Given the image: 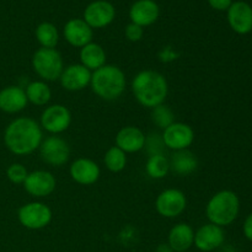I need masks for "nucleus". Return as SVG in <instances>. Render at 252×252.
<instances>
[{
	"label": "nucleus",
	"mask_w": 252,
	"mask_h": 252,
	"mask_svg": "<svg viewBox=\"0 0 252 252\" xmlns=\"http://www.w3.org/2000/svg\"><path fill=\"white\" fill-rule=\"evenodd\" d=\"M4 143L12 154L29 155L41 145L42 130L32 118H16L5 129Z\"/></svg>",
	"instance_id": "obj_1"
},
{
	"label": "nucleus",
	"mask_w": 252,
	"mask_h": 252,
	"mask_svg": "<svg viewBox=\"0 0 252 252\" xmlns=\"http://www.w3.org/2000/svg\"><path fill=\"white\" fill-rule=\"evenodd\" d=\"M132 90L138 102L144 107L154 108L162 105L169 93L164 75L154 70H143L134 76Z\"/></svg>",
	"instance_id": "obj_2"
},
{
	"label": "nucleus",
	"mask_w": 252,
	"mask_h": 252,
	"mask_svg": "<svg viewBox=\"0 0 252 252\" xmlns=\"http://www.w3.org/2000/svg\"><path fill=\"white\" fill-rule=\"evenodd\" d=\"M90 84L98 97L112 101L125 93L126 75L118 66L105 64L91 74Z\"/></svg>",
	"instance_id": "obj_3"
},
{
	"label": "nucleus",
	"mask_w": 252,
	"mask_h": 252,
	"mask_svg": "<svg viewBox=\"0 0 252 252\" xmlns=\"http://www.w3.org/2000/svg\"><path fill=\"white\" fill-rule=\"evenodd\" d=\"M240 201L236 193L229 189L218 192L209 199L206 208L207 218L212 224L218 226L230 225L238 218Z\"/></svg>",
	"instance_id": "obj_4"
},
{
	"label": "nucleus",
	"mask_w": 252,
	"mask_h": 252,
	"mask_svg": "<svg viewBox=\"0 0 252 252\" xmlns=\"http://www.w3.org/2000/svg\"><path fill=\"white\" fill-rule=\"evenodd\" d=\"M32 66L37 75L46 81H56L64 70L63 58L54 48H39L32 57Z\"/></svg>",
	"instance_id": "obj_5"
},
{
	"label": "nucleus",
	"mask_w": 252,
	"mask_h": 252,
	"mask_svg": "<svg viewBox=\"0 0 252 252\" xmlns=\"http://www.w3.org/2000/svg\"><path fill=\"white\" fill-rule=\"evenodd\" d=\"M17 218L22 226L31 230L43 229L51 223L52 211L48 206L41 202H31L24 204L19 209Z\"/></svg>",
	"instance_id": "obj_6"
},
{
	"label": "nucleus",
	"mask_w": 252,
	"mask_h": 252,
	"mask_svg": "<svg viewBox=\"0 0 252 252\" xmlns=\"http://www.w3.org/2000/svg\"><path fill=\"white\" fill-rule=\"evenodd\" d=\"M186 204L187 199L184 192L175 189L162 191L155 202L158 213L165 218H176L181 216L186 209Z\"/></svg>",
	"instance_id": "obj_7"
},
{
	"label": "nucleus",
	"mask_w": 252,
	"mask_h": 252,
	"mask_svg": "<svg viewBox=\"0 0 252 252\" xmlns=\"http://www.w3.org/2000/svg\"><path fill=\"white\" fill-rule=\"evenodd\" d=\"M161 137L165 147L177 152L189 149L191 147L194 140V132L186 123L174 122L171 126L165 128Z\"/></svg>",
	"instance_id": "obj_8"
},
{
	"label": "nucleus",
	"mask_w": 252,
	"mask_h": 252,
	"mask_svg": "<svg viewBox=\"0 0 252 252\" xmlns=\"http://www.w3.org/2000/svg\"><path fill=\"white\" fill-rule=\"evenodd\" d=\"M39 152H41L43 161L52 166L64 165L69 160V155H70L68 143L56 135L43 140L39 145Z\"/></svg>",
	"instance_id": "obj_9"
},
{
	"label": "nucleus",
	"mask_w": 252,
	"mask_h": 252,
	"mask_svg": "<svg viewBox=\"0 0 252 252\" xmlns=\"http://www.w3.org/2000/svg\"><path fill=\"white\" fill-rule=\"evenodd\" d=\"M71 122L70 111L63 105H52L43 111L41 125L47 132L59 134L69 128Z\"/></svg>",
	"instance_id": "obj_10"
},
{
	"label": "nucleus",
	"mask_w": 252,
	"mask_h": 252,
	"mask_svg": "<svg viewBox=\"0 0 252 252\" xmlns=\"http://www.w3.org/2000/svg\"><path fill=\"white\" fill-rule=\"evenodd\" d=\"M115 7L112 4L103 0L94 1L89 5L84 12V21L91 27V29H102L107 26L115 19Z\"/></svg>",
	"instance_id": "obj_11"
},
{
	"label": "nucleus",
	"mask_w": 252,
	"mask_h": 252,
	"mask_svg": "<svg viewBox=\"0 0 252 252\" xmlns=\"http://www.w3.org/2000/svg\"><path fill=\"white\" fill-rule=\"evenodd\" d=\"M56 179L48 171L38 170L30 172L24 182V187L27 193L33 197H47L56 189Z\"/></svg>",
	"instance_id": "obj_12"
},
{
	"label": "nucleus",
	"mask_w": 252,
	"mask_h": 252,
	"mask_svg": "<svg viewBox=\"0 0 252 252\" xmlns=\"http://www.w3.org/2000/svg\"><path fill=\"white\" fill-rule=\"evenodd\" d=\"M228 21L239 34H246L252 30V7L245 1H236L228 9Z\"/></svg>",
	"instance_id": "obj_13"
},
{
	"label": "nucleus",
	"mask_w": 252,
	"mask_h": 252,
	"mask_svg": "<svg viewBox=\"0 0 252 252\" xmlns=\"http://www.w3.org/2000/svg\"><path fill=\"white\" fill-rule=\"evenodd\" d=\"M224 239V231L221 226L214 225V224H206V225L201 226L194 234V245L198 250L203 252H211L219 246L223 245Z\"/></svg>",
	"instance_id": "obj_14"
},
{
	"label": "nucleus",
	"mask_w": 252,
	"mask_h": 252,
	"mask_svg": "<svg viewBox=\"0 0 252 252\" xmlns=\"http://www.w3.org/2000/svg\"><path fill=\"white\" fill-rule=\"evenodd\" d=\"M59 80L65 90L80 91L90 84L91 71L83 64H71L64 69Z\"/></svg>",
	"instance_id": "obj_15"
},
{
	"label": "nucleus",
	"mask_w": 252,
	"mask_h": 252,
	"mask_svg": "<svg viewBox=\"0 0 252 252\" xmlns=\"http://www.w3.org/2000/svg\"><path fill=\"white\" fill-rule=\"evenodd\" d=\"M70 176L76 184L90 186L95 184L100 177V167L93 160L80 158L71 164Z\"/></svg>",
	"instance_id": "obj_16"
},
{
	"label": "nucleus",
	"mask_w": 252,
	"mask_h": 252,
	"mask_svg": "<svg viewBox=\"0 0 252 252\" xmlns=\"http://www.w3.org/2000/svg\"><path fill=\"white\" fill-rule=\"evenodd\" d=\"M64 37L66 42L73 47L83 48L86 44L91 43L93 30L81 19H73L66 22L64 26Z\"/></svg>",
	"instance_id": "obj_17"
},
{
	"label": "nucleus",
	"mask_w": 252,
	"mask_h": 252,
	"mask_svg": "<svg viewBox=\"0 0 252 252\" xmlns=\"http://www.w3.org/2000/svg\"><path fill=\"white\" fill-rule=\"evenodd\" d=\"M147 137L144 133L137 127L128 126L123 127L116 135V147L127 154V153H137L145 147Z\"/></svg>",
	"instance_id": "obj_18"
},
{
	"label": "nucleus",
	"mask_w": 252,
	"mask_h": 252,
	"mask_svg": "<svg viewBox=\"0 0 252 252\" xmlns=\"http://www.w3.org/2000/svg\"><path fill=\"white\" fill-rule=\"evenodd\" d=\"M26 93L20 86H7L0 91V110L6 113H17L27 106Z\"/></svg>",
	"instance_id": "obj_19"
},
{
	"label": "nucleus",
	"mask_w": 252,
	"mask_h": 252,
	"mask_svg": "<svg viewBox=\"0 0 252 252\" xmlns=\"http://www.w3.org/2000/svg\"><path fill=\"white\" fill-rule=\"evenodd\" d=\"M129 16L132 24L149 26L159 17V6L153 0H139L130 7Z\"/></svg>",
	"instance_id": "obj_20"
},
{
	"label": "nucleus",
	"mask_w": 252,
	"mask_h": 252,
	"mask_svg": "<svg viewBox=\"0 0 252 252\" xmlns=\"http://www.w3.org/2000/svg\"><path fill=\"white\" fill-rule=\"evenodd\" d=\"M193 243L194 231L189 224L180 223L170 230L169 246L174 252H186Z\"/></svg>",
	"instance_id": "obj_21"
},
{
	"label": "nucleus",
	"mask_w": 252,
	"mask_h": 252,
	"mask_svg": "<svg viewBox=\"0 0 252 252\" xmlns=\"http://www.w3.org/2000/svg\"><path fill=\"white\" fill-rule=\"evenodd\" d=\"M169 162L170 170L181 176L192 174L198 166V160H197L196 155L189 152V149L175 152Z\"/></svg>",
	"instance_id": "obj_22"
},
{
	"label": "nucleus",
	"mask_w": 252,
	"mask_h": 252,
	"mask_svg": "<svg viewBox=\"0 0 252 252\" xmlns=\"http://www.w3.org/2000/svg\"><path fill=\"white\" fill-rule=\"evenodd\" d=\"M80 61L89 70H97L106 64V53L97 43H89L80 51Z\"/></svg>",
	"instance_id": "obj_23"
},
{
	"label": "nucleus",
	"mask_w": 252,
	"mask_h": 252,
	"mask_svg": "<svg viewBox=\"0 0 252 252\" xmlns=\"http://www.w3.org/2000/svg\"><path fill=\"white\" fill-rule=\"evenodd\" d=\"M27 101L36 106H44L51 100V89L44 81H32L27 85L26 90Z\"/></svg>",
	"instance_id": "obj_24"
},
{
	"label": "nucleus",
	"mask_w": 252,
	"mask_h": 252,
	"mask_svg": "<svg viewBox=\"0 0 252 252\" xmlns=\"http://www.w3.org/2000/svg\"><path fill=\"white\" fill-rule=\"evenodd\" d=\"M145 170H147V174L152 179H164L167 175V172L170 171L169 159L164 154L150 155L147 161V165H145Z\"/></svg>",
	"instance_id": "obj_25"
},
{
	"label": "nucleus",
	"mask_w": 252,
	"mask_h": 252,
	"mask_svg": "<svg viewBox=\"0 0 252 252\" xmlns=\"http://www.w3.org/2000/svg\"><path fill=\"white\" fill-rule=\"evenodd\" d=\"M36 37L42 48H54L59 41L57 27L49 22H42L37 26Z\"/></svg>",
	"instance_id": "obj_26"
},
{
	"label": "nucleus",
	"mask_w": 252,
	"mask_h": 252,
	"mask_svg": "<svg viewBox=\"0 0 252 252\" xmlns=\"http://www.w3.org/2000/svg\"><path fill=\"white\" fill-rule=\"evenodd\" d=\"M103 161L111 172H121L127 164V157H126V153L120 148L112 147L106 152Z\"/></svg>",
	"instance_id": "obj_27"
},
{
	"label": "nucleus",
	"mask_w": 252,
	"mask_h": 252,
	"mask_svg": "<svg viewBox=\"0 0 252 252\" xmlns=\"http://www.w3.org/2000/svg\"><path fill=\"white\" fill-rule=\"evenodd\" d=\"M152 120L154 122V125H157L159 128L165 129V128H167L175 122V116L167 106L159 105L153 108Z\"/></svg>",
	"instance_id": "obj_28"
},
{
	"label": "nucleus",
	"mask_w": 252,
	"mask_h": 252,
	"mask_svg": "<svg viewBox=\"0 0 252 252\" xmlns=\"http://www.w3.org/2000/svg\"><path fill=\"white\" fill-rule=\"evenodd\" d=\"M27 175H29V172H27L26 167L21 164H17V162L10 165L6 170L7 179H9L10 182L15 185H24Z\"/></svg>",
	"instance_id": "obj_29"
},
{
	"label": "nucleus",
	"mask_w": 252,
	"mask_h": 252,
	"mask_svg": "<svg viewBox=\"0 0 252 252\" xmlns=\"http://www.w3.org/2000/svg\"><path fill=\"white\" fill-rule=\"evenodd\" d=\"M143 33H144L143 32V27L139 26V25L129 24L126 27V37L132 42L140 41L143 37Z\"/></svg>",
	"instance_id": "obj_30"
},
{
	"label": "nucleus",
	"mask_w": 252,
	"mask_h": 252,
	"mask_svg": "<svg viewBox=\"0 0 252 252\" xmlns=\"http://www.w3.org/2000/svg\"><path fill=\"white\" fill-rule=\"evenodd\" d=\"M211 6L216 10H226L233 4L231 0H208Z\"/></svg>",
	"instance_id": "obj_31"
},
{
	"label": "nucleus",
	"mask_w": 252,
	"mask_h": 252,
	"mask_svg": "<svg viewBox=\"0 0 252 252\" xmlns=\"http://www.w3.org/2000/svg\"><path fill=\"white\" fill-rule=\"evenodd\" d=\"M244 235L252 241V213L246 218L245 223H244Z\"/></svg>",
	"instance_id": "obj_32"
},
{
	"label": "nucleus",
	"mask_w": 252,
	"mask_h": 252,
	"mask_svg": "<svg viewBox=\"0 0 252 252\" xmlns=\"http://www.w3.org/2000/svg\"><path fill=\"white\" fill-rule=\"evenodd\" d=\"M157 252H174V251H172V249L170 248L169 244H167V245H160L159 248H158Z\"/></svg>",
	"instance_id": "obj_33"
}]
</instances>
